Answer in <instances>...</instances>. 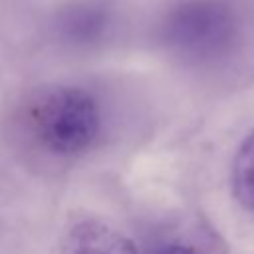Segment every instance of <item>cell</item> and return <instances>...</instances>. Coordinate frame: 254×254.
Returning a JSON list of instances; mask_svg holds the SVG:
<instances>
[{
	"mask_svg": "<svg viewBox=\"0 0 254 254\" xmlns=\"http://www.w3.org/2000/svg\"><path fill=\"white\" fill-rule=\"evenodd\" d=\"M34 137L56 155H77L97 137L101 113L95 97L75 85L42 91L28 109Z\"/></svg>",
	"mask_w": 254,
	"mask_h": 254,
	"instance_id": "cell-1",
	"label": "cell"
},
{
	"mask_svg": "<svg viewBox=\"0 0 254 254\" xmlns=\"http://www.w3.org/2000/svg\"><path fill=\"white\" fill-rule=\"evenodd\" d=\"M161 38L175 54L206 62L230 50L236 38V20L220 0H183L167 12Z\"/></svg>",
	"mask_w": 254,
	"mask_h": 254,
	"instance_id": "cell-2",
	"label": "cell"
},
{
	"mask_svg": "<svg viewBox=\"0 0 254 254\" xmlns=\"http://www.w3.org/2000/svg\"><path fill=\"white\" fill-rule=\"evenodd\" d=\"M111 26L109 12L95 2H77L64 8L54 22L56 34L69 46H93Z\"/></svg>",
	"mask_w": 254,
	"mask_h": 254,
	"instance_id": "cell-3",
	"label": "cell"
},
{
	"mask_svg": "<svg viewBox=\"0 0 254 254\" xmlns=\"http://www.w3.org/2000/svg\"><path fill=\"white\" fill-rule=\"evenodd\" d=\"M67 246L69 254H137L127 236L97 220L79 222L71 230Z\"/></svg>",
	"mask_w": 254,
	"mask_h": 254,
	"instance_id": "cell-4",
	"label": "cell"
},
{
	"mask_svg": "<svg viewBox=\"0 0 254 254\" xmlns=\"http://www.w3.org/2000/svg\"><path fill=\"white\" fill-rule=\"evenodd\" d=\"M232 192L246 210L254 212V129L236 151L232 163Z\"/></svg>",
	"mask_w": 254,
	"mask_h": 254,
	"instance_id": "cell-5",
	"label": "cell"
},
{
	"mask_svg": "<svg viewBox=\"0 0 254 254\" xmlns=\"http://www.w3.org/2000/svg\"><path fill=\"white\" fill-rule=\"evenodd\" d=\"M155 254H198V252L187 244H167V246L159 248Z\"/></svg>",
	"mask_w": 254,
	"mask_h": 254,
	"instance_id": "cell-6",
	"label": "cell"
}]
</instances>
